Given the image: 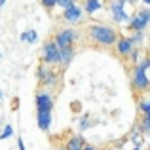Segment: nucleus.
<instances>
[{"label":"nucleus","mask_w":150,"mask_h":150,"mask_svg":"<svg viewBox=\"0 0 150 150\" xmlns=\"http://www.w3.org/2000/svg\"><path fill=\"white\" fill-rule=\"evenodd\" d=\"M88 34L97 46H105V48H110V46L116 44L118 40V33L108 25H103V23H95V25L88 27Z\"/></svg>","instance_id":"1"},{"label":"nucleus","mask_w":150,"mask_h":150,"mask_svg":"<svg viewBox=\"0 0 150 150\" xmlns=\"http://www.w3.org/2000/svg\"><path fill=\"white\" fill-rule=\"evenodd\" d=\"M148 67H150V57L143 59L141 63H137V67L133 69L131 82H133V88H137L139 91H146V89H150V78L146 76V69Z\"/></svg>","instance_id":"2"},{"label":"nucleus","mask_w":150,"mask_h":150,"mask_svg":"<svg viewBox=\"0 0 150 150\" xmlns=\"http://www.w3.org/2000/svg\"><path fill=\"white\" fill-rule=\"evenodd\" d=\"M76 38H78V30L70 25V27H67V29L59 30V33L55 34L53 42L57 44L59 50H61V48H72V44L76 42Z\"/></svg>","instance_id":"3"},{"label":"nucleus","mask_w":150,"mask_h":150,"mask_svg":"<svg viewBox=\"0 0 150 150\" xmlns=\"http://www.w3.org/2000/svg\"><path fill=\"white\" fill-rule=\"evenodd\" d=\"M110 17L118 25L129 21L131 15H127V11H125V0H112L110 2Z\"/></svg>","instance_id":"4"},{"label":"nucleus","mask_w":150,"mask_h":150,"mask_svg":"<svg viewBox=\"0 0 150 150\" xmlns=\"http://www.w3.org/2000/svg\"><path fill=\"white\" fill-rule=\"evenodd\" d=\"M127 23H129V29H131V30H144L146 25L150 23V8H148V10H141L137 15L129 17Z\"/></svg>","instance_id":"5"},{"label":"nucleus","mask_w":150,"mask_h":150,"mask_svg":"<svg viewBox=\"0 0 150 150\" xmlns=\"http://www.w3.org/2000/svg\"><path fill=\"white\" fill-rule=\"evenodd\" d=\"M42 53H44V61L48 63V65H59V48L53 40L46 42Z\"/></svg>","instance_id":"6"},{"label":"nucleus","mask_w":150,"mask_h":150,"mask_svg":"<svg viewBox=\"0 0 150 150\" xmlns=\"http://www.w3.org/2000/svg\"><path fill=\"white\" fill-rule=\"evenodd\" d=\"M63 21H65L67 25H76V23H80L82 21V10L76 4L65 8V10H63Z\"/></svg>","instance_id":"7"},{"label":"nucleus","mask_w":150,"mask_h":150,"mask_svg":"<svg viewBox=\"0 0 150 150\" xmlns=\"http://www.w3.org/2000/svg\"><path fill=\"white\" fill-rule=\"evenodd\" d=\"M133 50H135V46L131 44V40H129V38L122 36V38H118V40H116V51L122 55V57H129Z\"/></svg>","instance_id":"8"},{"label":"nucleus","mask_w":150,"mask_h":150,"mask_svg":"<svg viewBox=\"0 0 150 150\" xmlns=\"http://www.w3.org/2000/svg\"><path fill=\"white\" fill-rule=\"evenodd\" d=\"M36 122H38V127H40L42 131H48L50 125H51V110L36 108Z\"/></svg>","instance_id":"9"},{"label":"nucleus","mask_w":150,"mask_h":150,"mask_svg":"<svg viewBox=\"0 0 150 150\" xmlns=\"http://www.w3.org/2000/svg\"><path fill=\"white\" fill-rule=\"evenodd\" d=\"M36 108H40V110H51L53 108V99H51L50 93H46V91L36 93Z\"/></svg>","instance_id":"10"},{"label":"nucleus","mask_w":150,"mask_h":150,"mask_svg":"<svg viewBox=\"0 0 150 150\" xmlns=\"http://www.w3.org/2000/svg\"><path fill=\"white\" fill-rule=\"evenodd\" d=\"M74 59V48H61L59 50V63L63 67H69Z\"/></svg>","instance_id":"11"},{"label":"nucleus","mask_w":150,"mask_h":150,"mask_svg":"<svg viewBox=\"0 0 150 150\" xmlns=\"http://www.w3.org/2000/svg\"><path fill=\"white\" fill-rule=\"evenodd\" d=\"M84 144H86V141H84L82 135H72L67 141V150H82Z\"/></svg>","instance_id":"12"},{"label":"nucleus","mask_w":150,"mask_h":150,"mask_svg":"<svg viewBox=\"0 0 150 150\" xmlns=\"http://www.w3.org/2000/svg\"><path fill=\"white\" fill-rule=\"evenodd\" d=\"M103 6H105V0H86L84 2V10L88 11V13H95Z\"/></svg>","instance_id":"13"},{"label":"nucleus","mask_w":150,"mask_h":150,"mask_svg":"<svg viewBox=\"0 0 150 150\" xmlns=\"http://www.w3.org/2000/svg\"><path fill=\"white\" fill-rule=\"evenodd\" d=\"M19 38H21V42H30V44H34V42L38 40V34H36V30H27V33H23Z\"/></svg>","instance_id":"14"},{"label":"nucleus","mask_w":150,"mask_h":150,"mask_svg":"<svg viewBox=\"0 0 150 150\" xmlns=\"http://www.w3.org/2000/svg\"><path fill=\"white\" fill-rule=\"evenodd\" d=\"M133 33H135V34H133V36L129 38V40H131V44L137 48V46H139L141 42L144 40V34H143V30H133Z\"/></svg>","instance_id":"15"},{"label":"nucleus","mask_w":150,"mask_h":150,"mask_svg":"<svg viewBox=\"0 0 150 150\" xmlns=\"http://www.w3.org/2000/svg\"><path fill=\"white\" fill-rule=\"evenodd\" d=\"M141 129L143 133H150V114H144L143 120H141Z\"/></svg>","instance_id":"16"},{"label":"nucleus","mask_w":150,"mask_h":150,"mask_svg":"<svg viewBox=\"0 0 150 150\" xmlns=\"http://www.w3.org/2000/svg\"><path fill=\"white\" fill-rule=\"evenodd\" d=\"M10 137H13V127H11V125L8 124L6 127L2 129V133H0V139L4 141V139H10Z\"/></svg>","instance_id":"17"},{"label":"nucleus","mask_w":150,"mask_h":150,"mask_svg":"<svg viewBox=\"0 0 150 150\" xmlns=\"http://www.w3.org/2000/svg\"><path fill=\"white\" fill-rule=\"evenodd\" d=\"M36 74H38V80H40V82H46V80H48V76H50V70L46 69V67H40Z\"/></svg>","instance_id":"18"},{"label":"nucleus","mask_w":150,"mask_h":150,"mask_svg":"<svg viewBox=\"0 0 150 150\" xmlns=\"http://www.w3.org/2000/svg\"><path fill=\"white\" fill-rule=\"evenodd\" d=\"M139 108H141V112H143V114H150V101L148 99L141 101L139 103Z\"/></svg>","instance_id":"19"},{"label":"nucleus","mask_w":150,"mask_h":150,"mask_svg":"<svg viewBox=\"0 0 150 150\" xmlns=\"http://www.w3.org/2000/svg\"><path fill=\"white\" fill-rule=\"evenodd\" d=\"M40 2H42V6H44L46 10H51V8L57 6V0H40Z\"/></svg>","instance_id":"20"},{"label":"nucleus","mask_w":150,"mask_h":150,"mask_svg":"<svg viewBox=\"0 0 150 150\" xmlns=\"http://www.w3.org/2000/svg\"><path fill=\"white\" fill-rule=\"evenodd\" d=\"M72 4H76V0H57V6H61L63 10L69 6H72Z\"/></svg>","instance_id":"21"},{"label":"nucleus","mask_w":150,"mask_h":150,"mask_svg":"<svg viewBox=\"0 0 150 150\" xmlns=\"http://www.w3.org/2000/svg\"><path fill=\"white\" fill-rule=\"evenodd\" d=\"M89 127V118L88 116H82L80 118V129L84 131V129H88Z\"/></svg>","instance_id":"22"},{"label":"nucleus","mask_w":150,"mask_h":150,"mask_svg":"<svg viewBox=\"0 0 150 150\" xmlns=\"http://www.w3.org/2000/svg\"><path fill=\"white\" fill-rule=\"evenodd\" d=\"M17 144H19V150H25V144H23V139H19V141H17Z\"/></svg>","instance_id":"23"},{"label":"nucleus","mask_w":150,"mask_h":150,"mask_svg":"<svg viewBox=\"0 0 150 150\" xmlns=\"http://www.w3.org/2000/svg\"><path fill=\"white\" fill-rule=\"evenodd\" d=\"M82 150H97V148H95V146H89V144H88V146L84 144V148H82Z\"/></svg>","instance_id":"24"},{"label":"nucleus","mask_w":150,"mask_h":150,"mask_svg":"<svg viewBox=\"0 0 150 150\" xmlns=\"http://www.w3.org/2000/svg\"><path fill=\"white\" fill-rule=\"evenodd\" d=\"M4 4H6V0H0V8H2V6H4Z\"/></svg>","instance_id":"25"},{"label":"nucleus","mask_w":150,"mask_h":150,"mask_svg":"<svg viewBox=\"0 0 150 150\" xmlns=\"http://www.w3.org/2000/svg\"><path fill=\"white\" fill-rule=\"evenodd\" d=\"M143 2H144V4H146V6H150V0H143Z\"/></svg>","instance_id":"26"},{"label":"nucleus","mask_w":150,"mask_h":150,"mask_svg":"<svg viewBox=\"0 0 150 150\" xmlns=\"http://www.w3.org/2000/svg\"><path fill=\"white\" fill-rule=\"evenodd\" d=\"M125 2H131V4H135V2H137V0H125Z\"/></svg>","instance_id":"27"},{"label":"nucleus","mask_w":150,"mask_h":150,"mask_svg":"<svg viewBox=\"0 0 150 150\" xmlns=\"http://www.w3.org/2000/svg\"><path fill=\"white\" fill-rule=\"evenodd\" d=\"M57 150H67V148H57Z\"/></svg>","instance_id":"28"},{"label":"nucleus","mask_w":150,"mask_h":150,"mask_svg":"<svg viewBox=\"0 0 150 150\" xmlns=\"http://www.w3.org/2000/svg\"><path fill=\"white\" fill-rule=\"evenodd\" d=\"M133 150H141V148H133Z\"/></svg>","instance_id":"29"},{"label":"nucleus","mask_w":150,"mask_h":150,"mask_svg":"<svg viewBox=\"0 0 150 150\" xmlns=\"http://www.w3.org/2000/svg\"><path fill=\"white\" fill-rule=\"evenodd\" d=\"M0 99H2V93H0Z\"/></svg>","instance_id":"30"},{"label":"nucleus","mask_w":150,"mask_h":150,"mask_svg":"<svg viewBox=\"0 0 150 150\" xmlns=\"http://www.w3.org/2000/svg\"><path fill=\"white\" fill-rule=\"evenodd\" d=\"M0 57H2V53H0Z\"/></svg>","instance_id":"31"}]
</instances>
